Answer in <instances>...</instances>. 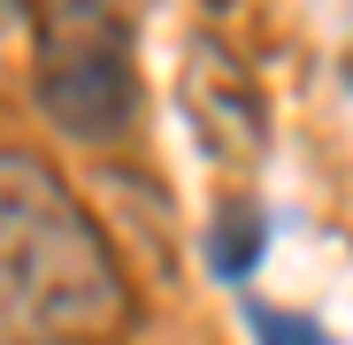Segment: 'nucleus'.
I'll list each match as a JSON object with an SVG mask.
<instances>
[{
	"label": "nucleus",
	"instance_id": "f03ea898",
	"mask_svg": "<svg viewBox=\"0 0 353 345\" xmlns=\"http://www.w3.org/2000/svg\"><path fill=\"white\" fill-rule=\"evenodd\" d=\"M39 107L77 138L131 123V23L115 0H54L39 31Z\"/></svg>",
	"mask_w": 353,
	"mask_h": 345
},
{
	"label": "nucleus",
	"instance_id": "7ed1b4c3",
	"mask_svg": "<svg viewBox=\"0 0 353 345\" xmlns=\"http://www.w3.org/2000/svg\"><path fill=\"white\" fill-rule=\"evenodd\" d=\"M8 31H23V0H0V46H8Z\"/></svg>",
	"mask_w": 353,
	"mask_h": 345
},
{
	"label": "nucleus",
	"instance_id": "f257e3e1",
	"mask_svg": "<svg viewBox=\"0 0 353 345\" xmlns=\"http://www.w3.org/2000/svg\"><path fill=\"white\" fill-rule=\"evenodd\" d=\"M115 322L123 276L85 207L46 169L0 154V330L31 345H85Z\"/></svg>",
	"mask_w": 353,
	"mask_h": 345
}]
</instances>
